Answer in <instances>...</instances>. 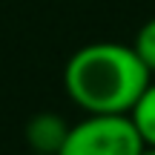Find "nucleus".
Listing matches in <instances>:
<instances>
[{
    "mask_svg": "<svg viewBox=\"0 0 155 155\" xmlns=\"http://www.w3.org/2000/svg\"><path fill=\"white\" fill-rule=\"evenodd\" d=\"M66 135H69V127L58 115H52V112L35 115L29 121V127H26L29 147L38 155H61V147L66 141Z\"/></svg>",
    "mask_w": 155,
    "mask_h": 155,
    "instance_id": "obj_3",
    "label": "nucleus"
},
{
    "mask_svg": "<svg viewBox=\"0 0 155 155\" xmlns=\"http://www.w3.org/2000/svg\"><path fill=\"white\" fill-rule=\"evenodd\" d=\"M129 118H132L138 135L144 138V144L155 147V83L152 81L141 92V98L135 101V106L129 109Z\"/></svg>",
    "mask_w": 155,
    "mask_h": 155,
    "instance_id": "obj_4",
    "label": "nucleus"
},
{
    "mask_svg": "<svg viewBox=\"0 0 155 155\" xmlns=\"http://www.w3.org/2000/svg\"><path fill=\"white\" fill-rule=\"evenodd\" d=\"M132 49H135V55L144 61V66L150 69V72H155V17L147 20L144 26L138 29Z\"/></svg>",
    "mask_w": 155,
    "mask_h": 155,
    "instance_id": "obj_5",
    "label": "nucleus"
},
{
    "mask_svg": "<svg viewBox=\"0 0 155 155\" xmlns=\"http://www.w3.org/2000/svg\"><path fill=\"white\" fill-rule=\"evenodd\" d=\"M150 69L132 46L89 43L66 63V95L89 115H129L135 101L150 86Z\"/></svg>",
    "mask_w": 155,
    "mask_h": 155,
    "instance_id": "obj_1",
    "label": "nucleus"
},
{
    "mask_svg": "<svg viewBox=\"0 0 155 155\" xmlns=\"http://www.w3.org/2000/svg\"><path fill=\"white\" fill-rule=\"evenodd\" d=\"M32 155H38V152H32Z\"/></svg>",
    "mask_w": 155,
    "mask_h": 155,
    "instance_id": "obj_7",
    "label": "nucleus"
},
{
    "mask_svg": "<svg viewBox=\"0 0 155 155\" xmlns=\"http://www.w3.org/2000/svg\"><path fill=\"white\" fill-rule=\"evenodd\" d=\"M141 155H155V147H150V144H144V150H141Z\"/></svg>",
    "mask_w": 155,
    "mask_h": 155,
    "instance_id": "obj_6",
    "label": "nucleus"
},
{
    "mask_svg": "<svg viewBox=\"0 0 155 155\" xmlns=\"http://www.w3.org/2000/svg\"><path fill=\"white\" fill-rule=\"evenodd\" d=\"M144 138L129 115H89L69 127L61 155H141Z\"/></svg>",
    "mask_w": 155,
    "mask_h": 155,
    "instance_id": "obj_2",
    "label": "nucleus"
}]
</instances>
